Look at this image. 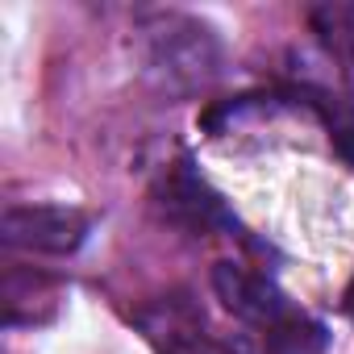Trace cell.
I'll return each instance as SVG.
<instances>
[{
    "mask_svg": "<svg viewBox=\"0 0 354 354\" xmlns=\"http://www.w3.org/2000/svg\"><path fill=\"white\" fill-rule=\"evenodd\" d=\"M0 238L30 254H75L88 238V217L71 205H9Z\"/></svg>",
    "mask_w": 354,
    "mask_h": 354,
    "instance_id": "obj_2",
    "label": "cell"
},
{
    "mask_svg": "<svg viewBox=\"0 0 354 354\" xmlns=\"http://www.w3.org/2000/svg\"><path fill=\"white\" fill-rule=\"evenodd\" d=\"M138 34H142L138 38L142 71H146L150 88L162 92V96H175V100L180 96H201L221 75V63H225L221 38L201 17L158 13V17L142 21Z\"/></svg>",
    "mask_w": 354,
    "mask_h": 354,
    "instance_id": "obj_1",
    "label": "cell"
},
{
    "mask_svg": "<svg viewBox=\"0 0 354 354\" xmlns=\"http://www.w3.org/2000/svg\"><path fill=\"white\" fill-rule=\"evenodd\" d=\"M346 308H350V317H354V283H350V292H346Z\"/></svg>",
    "mask_w": 354,
    "mask_h": 354,
    "instance_id": "obj_9",
    "label": "cell"
},
{
    "mask_svg": "<svg viewBox=\"0 0 354 354\" xmlns=\"http://www.w3.org/2000/svg\"><path fill=\"white\" fill-rule=\"evenodd\" d=\"M59 308V283L38 275V271H21L13 267L5 275V321L9 325H42L50 321V313Z\"/></svg>",
    "mask_w": 354,
    "mask_h": 354,
    "instance_id": "obj_6",
    "label": "cell"
},
{
    "mask_svg": "<svg viewBox=\"0 0 354 354\" xmlns=\"http://www.w3.org/2000/svg\"><path fill=\"white\" fill-rule=\"evenodd\" d=\"M138 329L158 354H201L213 342L209 317L192 292H167L138 308Z\"/></svg>",
    "mask_w": 354,
    "mask_h": 354,
    "instance_id": "obj_3",
    "label": "cell"
},
{
    "mask_svg": "<svg viewBox=\"0 0 354 354\" xmlns=\"http://www.w3.org/2000/svg\"><path fill=\"white\" fill-rule=\"evenodd\" d=\"M158 209L175 221V225H184V230H213L225 209L221 201L209 192V184L201 180L196 171H188V162H180L171 175H162V184H158Z\"/></svg>",
    "mask_w": 354,
    "mask_h": 354,
    "instance_id": "obj_5",
    "label": "cell"
},
{
    "mask_svg": "<svg viewBox=\"0 0 354 354\" xmlns=\"http://www.w3.org/2000/svg\"><path fill=\"white\" fill-rule=\"evenodd\" d=\"M201 354H254V350H250V342L238 337V333H213V342H209Z\"/></svg>",
    "mask_w": 354,
    "mask_h": 354,
    "instance_id": "obj_8",
    "label": "cell"
},
{
    "mask_svg": "<svg viewBox=\"0 0 354 354\" xmlns=\"http://www.w3.org/2000/svg\"><path fill=\"white\" fill-rule=\"evenodd\" d=\"M313 30L321 34V42H325L333 55L354 59V5L317 9V13H313Z\"/></svg>",
    "mask_w": 354,
    "mask_h": 354,
    "instance_id": "obj_7",
    "label": "cell"
},
{
    "mask_svg": "<svg viewBox=\"0 0 354 354\" xmlns=\"http://www.w3.org/2000/svg\"><path fill=\"white\" fill-rule=\"evenodd\" d=\"M213 292H217L221 304H225L234 317H242L246 325H267V329H275V325L288 317L279 292H275L259 271H250V267H242V263H217V267H213Z\"/></svg>",
    "mask_w": 354,
    "mask_h": 354,
    "instance_id": "obj_4",
    "label": "cell"
}]
</instances>
